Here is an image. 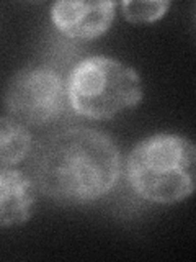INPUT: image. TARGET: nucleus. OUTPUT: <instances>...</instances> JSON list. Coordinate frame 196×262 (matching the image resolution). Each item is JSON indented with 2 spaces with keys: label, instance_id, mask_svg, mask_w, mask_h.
Instances as JSON below:
<instances>
[{
  "label": "nucleus",
  "instance_id": "nucleus-3",
  "mask_svg": "<svg viewBox=\"0 0 196 262\" xmlns=\"http://www.w3.org/2000/svg\"><path fill=\"white\" fill-rule=\"evenodd\" d=\"M65 92L72 108L92 120H111L137 106L144 97L139 74L110 56L80 61L69 74Z\"/></svg>",
  "mask_w": 196,
  "mask_h": 262
},
{
  "label": "nucleus",
  "instance_id": "nucleus-4",
  "mask_svg": "<svg viewBox=\"0 0 196 262\" xmlns=\"http://www.w3.org/2000/svg\"><path fill=\"white\" fill-rule=\"evenodd\" d=\"M67 102L62 76L46 66H28L10 79L5 106L24 126H46L61 117Z\"/></svg>",
  "mask_w": 196,
  "mask_h": 262
},
{
  "label": "nucleus",
  "instance_id": "nucleus-7",
  "mask_svg": "<svg viewBox=\"0 0 196 262\" xmlns=\"http://www.w3.org/2000/svg\"><path fill=\"white\" fill-rule=\"evenodd\" d=\"M33 149L28 128L12 117H0V169L20 164Z\"/></svg>",
  "mask_w": 196,
  "mask_h": 262
},
{
  "label": "nucleus",
  "instance_id": "nucleus-1",
  "mask_svg": "<svg viewBox=\"0 0 196 262\" xmlns=\"http://www.w3.org/2000/svg\"><path fill=\"white\" fill-rule=\"evenodd\" d=\"M28 176L38 190L64 205L102 199L116 185L121 154L113 139L92 128L49 135L31 149Z\"/></svg>",
  "mask_w": 196,
  "mask_h": 262
},
{
  "label": "nucleus",
  "instance_id": "nucleus-6",
  "mask_svg": "<svg viewBox=\"0 0 196 262\" xmlns=\"http://www.w3.org/2000/svg\"><path fill=\"white\" fill-rule=\"evenodd\" d=\"M36 193L28 174L12 167L0 169V226L27 223L35 211Z\"/></svg>",
  "mask_w": 196,
  "mask_h": 262
},
{
  "label": "nucleus",
  "instance_id": "nucleus-5",
  "mask_svg": "<svg viewBox=\"0 0 196 262\" xmlns=\"http://www.w3.org/2000/svg\"><path fill=\"white\" fill-rule=\"evenodd\" d=\"M114 10L116 4L110 0H61L51 7V20L54 27L67 38L95 39L110 30Z\"/></svg>",
  "mask_w": 196,
  "mask_h": 262
},
{
  "label": "nucleus",
  "instance_id": "nucleus-2",
  "mask_svg": "<svg viewBox=\"0 0 196 262\" xmlns=\"http://www.w3.org/2000/svg\"><path fill=\"white\" fill-rule=\"evenodd\" d=\"M126 170L131 187L141 199L163 205L182 202L194 190V144L174 133L149 136L131 151Z\"/></svg>",
  "mask_w": 196,
  "mask_h": 262
},
{
  "label": "nucleus",
  "instance_id": "nucleus-8",
  "mask_svg": "<svg viewBox=\"0 0 196 262\" xmlns=\"http://www.w3.org/2000/svg\"><path fill=\"white\" fill-rule=\"evenodd\" d=\"M170 2L167 0H126L121 4L122 16L131 23H151L167 13Z\"/></svg>",
  "mask_w": 196,
  "mask_h": 262
}]
</instances>
